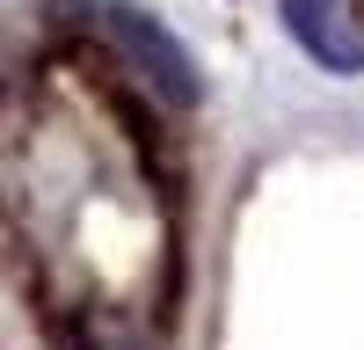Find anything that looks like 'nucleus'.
<instances>
[{
	"mask_svg": "<svg viewBox=\"0 0 364 350\" xmlns=\"http://www.w3.org/2000/svg\"><path fill=\"white\" fill-rule=\"evenodd\" d=\"M109 37L132 51V66L146 73V88H161L168 102H197V58L182 51L154 15H139V8H109Z\"/></svg>",
	"mask_w": 364,
	"mask_h": 350,
	"instance_id": "nucleus-1",
	"label": "nucleus"
},
{
	"mask_svg": "<svg viewBox=\"0 0 364 350\" xmlns=\"http://www.w3.org/2000/svg\"><path fill=\"white\" fill-rule=\"evenodd\" d=\"M284 8V29H291V44L314 58V66L328 73H364V29L336 8V0H277Z\"/></svg>",
	"mask_w": 364,
	"mask_h": 350,
	"instance_id": "nucleus-2",
	"label": "nucleus"
}]
</instances>
